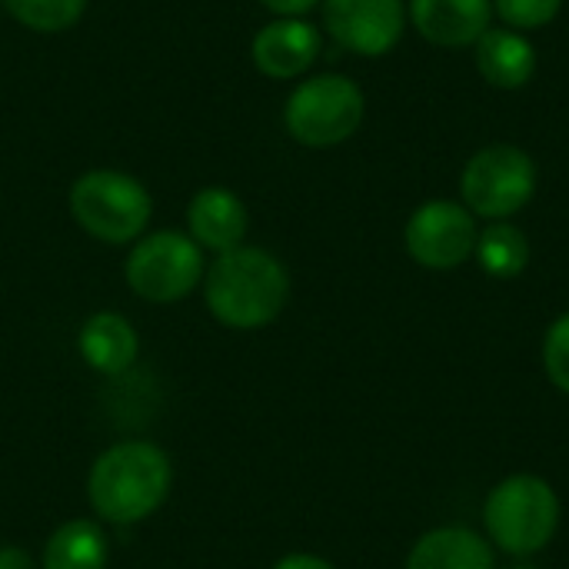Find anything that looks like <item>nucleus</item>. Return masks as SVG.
Wrapping results in <instances>:
<instances>
[{
  "label": "nucleus",
  "mask_w": 569,
  "mask_h": 569,
  "mask_svg": "<svg viewBox=\"0 0 569 569\" xmlns=\"http://www.w3.org/2000/svg\"><path fill=\"white\" fill-rule=\"evenodd\" d=\"M0 3L20 27L33 33L73 30L87 13V0H0Z\"/></svg>",
  "instance_id": "nucleus-18"
},
{
  "label": "nucleus",
  "mask_w": 569,
  "mask_h": 569,
  "mask_svg": "<svg viewBox=\"0 0 569 569\" xmlns=\"http://www.w3.org/2000/svg\"><path fill=\"white\" fill-rule=\"evenodd\" d=\"M477 220L457 200H430L413 210L403 230L407 253L427 270H453L477 250Z\"/></svg>",
  "instance_id": "nucleus-8"
},
{
  "label": "nucleus",
  "mask_w": 569,
  "mask_h": 569,
  "mask_svg": "<svg viewBox=\"0 0 569 569\" xmlns=\"http://www.w3.org/2000/svg\"><path fill=\"white\" fill-rule=\"evenodd\" d=\"M67 207L73 223L97 243L130 247L153 217L150 190L123 170H87L70 183Z\"/></svg>",
  "instance_id": "nucleus-3"
},
{
  "label": "nucleus",
  "mask_w": 569,
  "mask_h": 569,
  "mask_svg": "<svg viewBox=\"0 0 569 569\" xmlns=\"http://www.w3.org/2000/svg\"><path fill=\"white\" fill-rule=\"evenodd\" d=\"M367 113L363 90L343 73H313L293 87L283 103L287 133L313 150L350 140Z\"/></svg>",
  "instance_id": "nucleus-6"
},
{
  "label": "nucleus",
  "mask_w": 569,
  "mask_h": 569,
  "mask_svg": "<svg viewBox=\"0 0 569 569\" xmlns=\"http://www.w3.org/2000/svg\"><path fill=\"white\" fill-rule=\"evenodd\" d=\"M473 253H477L483 273H490L497 280H513L530 263V243H527L523 230L507 223V220H493L477 237V250Z\"/></svg>",
  "instance_id": "nucleus-17"
},
{
  "label": "nucleus",
  "mask_w": 569,
  "mask_h": 569,
  "mask_svg": "<svg viewBox=\"0 0 569 569\" xmlns=\"http://www.w3.org/2000/svg\"><path fill=\"white\" fill-rule=\"evenodd\" d=\"M483 527L503 553L533 557L560 527V500L553 487L533 473L507 477L483 503Z\"/></svg>",
  "instance_id": "nucleus-4"
},
{
  "label": "nucleus",
  "mask_w": 569,
  "mask_h": 569,
  "mask_svg": "<svg viewBox=\"0 0 569 569\" xmlns=\"http://www.w3.org/2000/svg\"><path fill=\"white\" fill-rule=\"evenodd\" d=\"M407 569H497V563L493 547L480 533L467 527H440L413 543Z\"/></svg>",
  "instance_id": "nucleus-15"
},
{
  "label": "nucleus",
  "mask_w": 569,
  "mask_h": 569,
  "mask_svg": "<svg viewBox=\"0 0 569 569\" xmlns=\"http://www.w3.org/2000/svg\"><path fill=\"white\" fill-rule=\"evenodd\" d=\"M323 37L307 17H273L253 33V67L270 80L303 77L320 57Z\"/></svg>",
  "instance_id": "nucleus-10"
},
{
  "label": "nucleus",
  "mask_w": 569,
  "mask_h": 569,
  "mask_svg": "<svg viewBox=\"0 0 569 569\" xmlns=\"http://www.w3.org/2000/svg\"><path fill=\"white\" fill-rule=\"evenodd\" d=\"M543 367L557 390L569 393V313H563L543 340Z\"/></svg>",
  "instance_id": "nucleus-20"
},
{
  "label": "nucleus",
  "mask_w": 569,
  "mask_h": 569,
  "mask_svg": "<svg viewBox=\"0 0 569 569\" xmlns=\"http://www.w3.org/2000/svg\"><path fill=\"white\" fill-rule=\"evenodd\" d=\"M0 569H40L23 547H0Z\"/></svg>",
  "instance_id": "nucleus-23"
},
{
  "label": "nucleus",
  "mask_w": 569,
  "mask_h": 569,
  "mask_svg": "<svg viewBox=\"0 0 569 569\" xmlns=\"http://www.w3.org/2000/svg\"><path fill=\"white\" fill-rule=\"evenodd\" d=\"M200 287L210 317L240 333L270 327L290 303L287 263L277 253L250 243L213 257Z\"/></svg>",
  "instance_id": "nucleus-2"
},
{
  "label": "nucleus",
  "mask_w": 569,
  "mask_h": 569,
  "mask_svg": "<svg viewBox=\"0 0 569 569\" xmlns=\"http://www.w3.org/2000/svg\"><path fill=\"white\" fill-rule=\"evenodd\" d=\"M207 273V253L187 237V230H150L130 243L123 260V280L143 303L170 307L187 300Z\"/></svg>",
  "instance_id": "nucleus-5"
},
{
  "label": "nucleus",
  "mask_w": 569,
  "mask_h": 569,
  "mask_svg": "<svg viewBox=\"0 0 569 569\" xmlns=\"http://www.w3.org/2000/svg\"><path fill=\"white\" fill-rule=\"evenodd\" d=\"M323 27L357 57L390 53L407 27L403 0H323Z\"/></svg>",
  "instance_id": "nucleus-9"
},
{
  "label": "nucleus",
  "mask_w": 569,
  "mask_h": 569,
  "mask_svg": "<svg viewBox=\"0 0 569 569\" xmlns=\"http://www.w3.org/2000/svg\"><path fill=\"white\" fill-rule=\"evenodd\" d=\"M560 7H563V0H493L497 17L510 30H520V33H530V30L553 23Z\"/></svg>",
  "instance_id": "nucleus-19"
},
{
  "label": "nucleus",
  "mask_w": 569,
  "mask_h": 569,
  "mask_svg": "<svg viewBox=\"0 0 569 569\" xmlns=\"http://www.w3.org/2000/svg\"><path fill=\"white\" fill-rule=\"evenodd\" d=\"M460 193L473 217L510 220L537 193V163L513 143H490L467 160Z\"/></svg>",
  "instance_id": "nucleus-7"
},
{
  "label": "nucleus",
  "mask_w": 569,
  "mask_h": 569,
  "mask_svg": "<svg viewBox=\"0 0 569 569\" xmlns=\"http://www.w3.org/2000/svg\"><path fill=\"white\" fill-rule=\"evenodd\" d=\"M110 540L100 520L77 517L60 523L40 553V569H107Z\"/></svg>",
  "instance_id": "nucleus-16"
},
{
  "label": "nucleus",
  "mask_w": 569,
  "mask_h": 569,
  "mask_svg": "<svg viewBox=\"0 0 569 569\" xmlns=\"http://www.w3.org/2000/svg\"><path fill=\"white\" fill-rule=\"evenodd\" d=\"M477 70L500 90H520L537 73V50L527 33L510 27H490L477 43Z\"/></svg>",
  "instance_id": "nucleus-14"
},
{
  "label": "nucleus",
  "mask_w": 569,
  "mask_h": 569,
  "mask_svg": "<svg viewBox=\"0 0 569 569\" xmlns=\"http://www.w3.org/2000/svg\"><path fill=\"white\" fill-rule=\"evenodd\" d=\"M407 17L437 47H473L493 23V0H410Z\"/></svg>",
  "instance_id": "nucleus-12"
},
{
  "label": "nucleus",
  "mask_w": 569,
  "mask_h": 569,
  "mask_svg": "<svg viewBox=\"0 0 569 569\" xmlns=\"http://www.w3.org/2000/svg\"><path fill=\"white\" fill-rule=\"evenodd\" d=\"M173 490V463L160 443L120 440L97 453L87 473V503L107 527L150 520Z\"/></svg>",
  "instance_id": "nucleus-1"
},
{
  "label": "nucleus",
  "mask_w": 569,
  "mask_h": 569,
  "mask_svg": "<svg viewBox=\"0 0 569 569\" xmlns=\"http://www.w3.org/2000/svg\"><path fill=\"white\" fill-rule=\"evenodd\" d=\"M250 227L247 203L230 187H203L187 203V237L203 253H227L243 247Z\"/></svg>",
  "instance_id": "nucleus-11"
},
{
  "label": "nucleus",
  "mask_w": 569,
  "mask_h": 569,
  "mask_svg": "<svg viewBox=\"0 0 569 569\" xmlns=\"http://www.w3.org/2000/svg\"><path fill=\"white\" fill-rule=\"evenodd\" d=\"M273 569H337L330 560H323V557H317V553H287V557H280Z\"/></svg>",
  "instance_id": "nucleus-22"
},
{
  "label": "nucleus",
  "mask_w": 569,
  "mask_h": 569,
  "mask_svg": "<svg viewBox=\"0 0 569 569\" xmlns=\"http://www.w3.org/2000/svg\"><path fill=\"white\" fill-rule=\"evenodd\" d=\"M77 353L80 360L100 373V377H120L127 373L140 357V333L133 323L117 310H97L80 323L77 333Z\"/></svg>",
  "instance_id": "nucleus-13"
},
{
  "label": "nucleus",
  "mask_w": 569,
  "mask_h": 569,
  "mask_svg": "<svg viewBox=\"0 0 569 569\" xmlns=\"http://www.w3.org/2000/svg\"><path fill=\"white\" fill-rule=\"evenodd\" d=\"M317 3L323 0H260V7H267L273 17H307Z\"/></svg>",
  "instance_id": "nucleus-21"
}]
</instances>
